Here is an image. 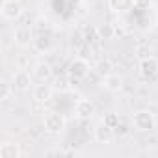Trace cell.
Returning <instances> with one entry per match:
<instances>
[{"label": "cell", "instance_id": "1", "mask_svg": "<svg viewBox=\"0 0 158 158\" xmlns=\"http://www.w3.org/2000/svg\"><path fill=\"white\" fill-rule=\"evenodd\" d=\"M89 73H91V65L86 58H74L67 69V74L74 80H84V78L89 76Z\"/></svg>", "mask_w": 158, "mask_h": 158}, {"label": "cell", "instance_id": "2", "mask_svg": "<svg viewBox=\"0 0 158 158\" xmlns=\"http://www.w3.org/2000/svg\"><path fill=\"white\" fill-rule=\"evenodd\" d=\"M43 128L48 134H60L65 128V117L60 112H47L43 117Z\"/></svg>", "mask_w": 158, "mask_h": 158}, {"label": "cell", "instance_id": "3", "mask_svg": "<svg viewBox=\"0 0 158 158\" xmlns=\"http://www.w3.org/2000/svg\"><path fill=\"white\" fill-rule=\"evenodd\" d=\"M132 123H134L136 130H139V132H151V130H154V127H156V119H154V115H152L149 110H139V112H136L134 117H132Z\"/></svg>", "mask_w": 158, "mask_h": 158}, {"label": "cell", "instance_id": "4", "mask_svg": "<svg viewBox=\"0 0 158 158\" xmlns=\"http://www.w3.org/2000/svg\"><path fill=\"white\" fill-rule=\"evenodd\" d=\"M0 13L6 21H17L23 15V4L21 0H4L2 8H0Z\"/></svg>", "mask_w": 158, "mask_h": 158}, {"label": "cell", "instance_id": "5", "mask_svg": "<svg viewBox=\"0 0 158 158\" xmlns=\"http://www.w3.org/2000/svg\"><path fill=\"white\" fill-rule=\"evenodd\" d=\"M11 86L15 91H28L32 88V76L26 69H19L11 76Z\"/></svg>", "mask_w": 158, "mask_h": 158}, {"label": "cell", "instance_id": "6", "mask_svg": "<svg viewBox=\"0 0 158 158\" xmlns=\"http://www.w3.org/2000/svg\"><path fill=\"white\" fill-rule=\"evenodd\" d=\"M138 69H139V74H141L143 78H154V76L158 74V58H154V56H145V58H141Z\"/></svg>", "mask_w": 158, "mask_h": 158}, {"label": "cell", "instance_id": "7", "mask_svg": "<svg viewBox=\"0 0 158 158\" xmlns=\"http://www.w3.org/2000/svg\"><path fill=\"white\" fill-rule=\"evenodd\" d=\"M34 30L30 26H17L15 32H13V39L19 47H30L32 41H34Z\"/></svg>", "mask_w": 158, "mask_h": 158}, {"label": "cell", "instance_id": "8", "mask_svg": "<svg viewBox=\"0 0 158 158\" xmlns=\"http://www.w3.org/2000/svg\"><path fill=\"white\" fill-rule=\"evenodd\" d=\"M74 114L80 117V119H89L95 114V104L89 99L80 97V99L76 101V104H74Z\"/></svg>", "mask_w": 158, "mask_h": 158}, {"label": "cell", "instance_id": "9", "mask_svg": "<svg viewBox=\"0 0 158 158\" xmlns=\"http://www.w3.org/2000/svg\"><path fill=\"white\" fill-rule=\"evenodd\" d=\"M52 91H54V88H52V86H48V84L41 82V84L34 86V89H32V97H34V101H35V102H48V101H50V97H52Z\"/></svg>", "mask_w": 158, "mask_h": 158}, {"label": "cell", "instance_id": "10", "mask_svg": "<svg viewBox=\"0 0 158 158\" xmlns=\"http://www.w3.org/2000/svg\"><path fill=\"white\" fill-rule=\"evenodd\" d=\"M32 48H34L35 52H39V54L48 52V50L52 48V39H50V35H48V34H37V35L34 37V41H32Z\"/></svg>", "mask_w": 158, "mask_h": 158}, {"label": "cell", "instance_id": "11", "mask_svg": "<svg viewBox=\"0 0 158 158\" xmlns=\"http://www.w3.org/2000/svg\"><path fill=\"white\" fill-rule=\"evenodd\" d=\"M114 130H115V128L108 127V125L102 121L101 125H97V127H95V132H93V134H95V139H97L99 143H110V141L114 139V136H115V134H114Z\"/></svg>", "mask_w": 158, "mask_h": 158}, {"label": "cell", "instance_id": "12", "mask_svg": "<svg viewBox=\"0 0 158 158\" xmlns=\"http://www.w3.org/2000/svg\"><path fill=\"white\" fill-rule=\"evenodd\" d=\"M52 67H50V63H47V61H37L35 65H34V76L37 78L39 82H47V80H50V76H52Z\"/></svg>", "mask_w": 158, "mask_h": 158}, {"label": "cell", "instance_id": "13", "mask_svg": "<svg viewBox=\"0 0 158 158\" xmlns=\"http://www.w3.org/2000/svg\"><path fill=\"white\" fill-rule=\"evenodd\" d=\"M19 156H23V151H21L19 143L4 141L0 145V158H19Z\"/></svg>", "mask_w": 158, "mask_h": 158}, {"label": "cell", "instance_id": "14", "mask_svg": "<svg viewBox=\"0 0 158 158\" xmlns=\"http://www.w3.org/2000/svg\"><path fill=\"white\" fill-rule=\"evenodd\" d=\"M108 8L115 13H127L134 10V0H108Z\"/></svg>", "mask_w": 158, "mask_h": 158}, {"label": "cell", "instance_id": "15", "mask_svg": "<svg viewBox=\"0 0 158 158\" xmlns=\"http://www.w3.org/2000/svg\"><path fill=\"white\" fill-rule=\"evenodd\" d=\"M102 80H104V88L110 89V91H119L123 88V78L119 74H115V73H110L108 76L102 78Z\"/></svg>", "mask_w": 158, "mask_h": 158}, {"label": "cell", "instance_id": "16", "mask_svg": "<svg viewBox=\"0 0 158 158\" xmlns=\"http://www.w3.org/2000/svg\"><path fill=\"white\" fill-rule=\"evenodd\" d=\"M112 69H114V63H112L110 58H102V60H99L97 65H95V73H97L99 76H102V78L108 76L110 73H114Z\"/></svg>", "mask_w": 158, "mask_h": 158}, {"label": "cell", "instance_id": "17", "mask_svg": "<svg viewBox=\"0 0 158 158\" xmlns=\"http://www.w3.org/2000/svg\"><path fill=\"white\" fill-rule=\"evenodd\" d=\"M115 37V26L114 24H101L97 26V39H114Z\"/></svg>", "mask_w": 158, "mask_h": 158}, {"label": "cell", "instance_id": "18", "mask_svg": "<svg viewBox=\"0 0 158 158\" xmlns=\"http://www.w3.org/2000/svg\"><path fill=\"white\" fill-rule=\"evenodd\" d=\"M34 30L37 32V34H48L50 30H52V24H50V21L48 19H37L35 21V26H34Z\"/></svg>", "mask_w": 158, "mask_h": 158}, {"label": "cell", "instance_id": "19", "mask_svg": "<svg viewBox=\"0 0 158 158\" xmlns=\"http://www.w3.org/2000/svg\"><path fill=\"white\" fill-rule=\"evenodd\" d=\"M69 78H71V76H69ZM69 78H67V76H58L56 80H54V86H52V88L58 89V91H67V89L71 88V86H69Z\"/></svg>", "mask_w": 158, "mask_h": 158}, {"label": "cell", "instance_id": "20", "mask_svg": "<svg viewBox=\"0 0 158 158\" xmlns=\"http://www.w3.org/2000/svg\"><path fill=\"white\" fill-rule=\"evenodd\" d=\"M11 91H13V86H10L8 82H2L0 84V101H8L11 97Z\"/></svg>", "mask_w": 158, "mask_h": 158}, {"label": "cell", "instance_id": "21", "mask_svg": "<svg viewBox=\"0 0 158 158\" xmlns=\"http://www.w3.org/2000/svg\"><path fill=\"white\" fill-rule=\"evenodd\" d=\"M102 121H104L108 127H112V128H117V127H119V115H117V114H106Z\"/></svg>", "mask_w": 158, "mask_h": 158}, {"label": "cell", "instance_id": "22", "mask_svg": "<svg viewBox=\"0 0 158 158\" xmlns=\"http://www.w3.org/2000/svg\"><path fill=\"white\" fill-rule=\"evenodd\" d=\"M152 4V0H134V10H139V11H145L149 10Z\"/></svg>", "mask_w": 158, "mask_h": 158}, {"label": "cell", "instance_id": "23", "mask_svg": "<svg viewBox=\"0 0 158 158\" xmlns=\"http://www.w3.org/2000/svg\"><path fill=\"white\" fill-rule=\"evenodd\" d=\"M156 26H158V19H156Z\"/></svg>", "mask_w": 158, "mask_h": 158}]
</instances>
